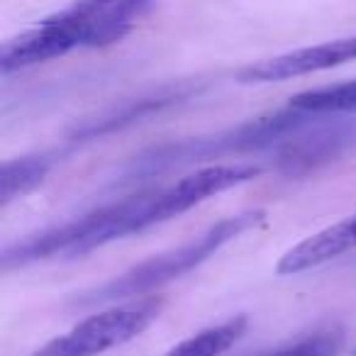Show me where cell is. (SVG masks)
<instances>
[{
  "label": "cell",
  "instance_id": "1",
  "mask_svg": "<svg viewBox=\"0 0 356 356\" xmlns=\"http://www.w3.org/2000/svg\"><path fill=\"white\" fill-rule=\"evenodd\" d=\"M261 173L264 168L257 163H215V166L198 168L188 176L178 178L171 186L127 195V198L95 208L64 225L8 244L3 249V268L13 271V268L30 266L37 261L83 257L115 239L139 234L154 225L168 222L178 215L188 213L203 200L225 193L234 186L249 184Z\"/></svg>",
  "mask_w": 356,
  "mask_h": 356
},
{
  "label": "cell",
  "instance_id": "2",
  "mask_svg": "<svg viewBox=\"0 0 356 356\" xmlns=\"http://www.w3.org/2000/svg\"><path fill=\"white\" fill-rule=\"evenodd\" d=\"M154 0H74L37 27L6 42L0 71L32 69L79 49H100L120 42L152 10Z\"/></svg>",
  "mask_w": 356,
  "mask_h": 356
},
{
  "label": "cell",
  "instance_id": "3",
  "mask_svg": "<svg viewBox=\"0 0 356 356\" xmlns=\"http://www.w3.org/2000/svg\"><path fill=\"white\" fill-rule=\"evenodd\" d=\"M264 218H266L264 210H247V213L220 220L218 225L208 227L195 239L171 249V252H166V254H159V257L149 259V261L139 264V266L129 268L122 276L103 283L100 288H93V291L83 293L81 298H76V302H81V305L124 302V300L149 296V293L156 291V288L166 286V283L176 281V278L186 276L188 271L198 268L200 264H205L210 257H215L225 244H229L232 239L242 237L247 229L264 222Z\"/></svg>",
  "mask_w": 356,
  "mask_h": 356
},
{
  "label": "cell",
  "instance_id": "4",
  "mask_svg": "<svg viewBox=\"0 0 356 356\" xmlns=\"http://www.w3.org/2000/svg\"><path fill=\"white\" fill-rule=\"evenodd\" d=\"M320 113H305L288 105L286 110L264 115V118L249 120L237 124L234 129L220 132L215 137L186 139V142L163 144L152 152H144L129 166V178L154 176V173L171 171V168L186 166V163L203 161L210 156L222 154H242V152H276L288 137L300 132L302 127L312 122Z\"/></svg>",
  "mask_w": 356,
  "mask_h": 356
},
{
  "label": "cell",
  "instance_id": "5",
  "mask_svg": "<svg viewBox=\"0 0 356 356\" xmlns=\"http://www.w3.org/2000/svg\"><path fill=\"white\" fill-rule=\"evenodd\" d=\"M161 307L163 300L156 296L118 302V305L79 322L66 334L47 341L30 356H100L142 334L159 317Z\"/></svg>",
  "mask_w": 356,
  "mask_h": 356
},
{
  "label": "cell",
  "instance_id": "6",
  "mask_svg": "<svg viewBox=\"0 0 356 356\" xmlns=\"http://www.w3.org/2000/svg\"><path fill=\"white\" fill-rule=\"evenodd\" d=\"M317 115L307 127L288 137L273 152V168L283 176H305L330 163L356 144V120Z\"/></svg>",
  "mask_w": 356,
  "mask_h": 356
},
{
  "label": "cell",
  "instance_id": "7",
  "mask_svg": "<svg viewBox=\"0 0 356 356\" xmlns=\"http://www.w3.org/2000/svg\"><path fill=\"white\" fill-rule=\"evenodd\" d=\"M354 59L356 35L344 37V40L322 42V44L305 47V49H296L288 51V54L273 56V59L249 64L237 74V81L239 83H276V81H288L298 79V76L334 69V66H341Z\"/></svg>",
  "mask_w": 356,
  "mask_h": 356
},
{
  "label": "cell",
  "instance_id": "8",
  "mask_svg": "<svg viewBox=\"0 0 356 356\" xmlns=\"http://www.w3.org/2000/svg\"><path fill=\"white\" fill-rule=\"evenodd\" d=\"M351 249H356V213L296 244L291 252L281 257L276 271L283 276L310 271V268L322 266L332 259L344 257Z\"/></svg>",
  "mask_w": 356,
  "mask_h": 356
},
{
  "label": "cell",
  "instance_id": "9",
  "mask_svg": "<svg viewBox=\"0 0 356 356\" xmlns=\"http://www.w3.org/2000/svg\"><path fill=\"white\" fill-rule=\"evenodd\" d=\"M247 327H249L247 315L229 317V320L220 322V325L205 327L198 334L188 337V339L176 344L163 356H222L229 346H234L242 339Z\"/></svg>",
  "mask_w": 356,
  "mask_h": 356
},
{
  "label": "cell",
  "instance_id": "10",
  "mask_svg": "<svg viewBox=\"0 0 356 356\" xmlns=\"http://www.w3.org/2000/svg\"><path fill=\"white\" fill-rule=\"evenodd\" d=\"M49 168L51 159L47 154L10 159V161L3 163V171H0V198H3V205L35 191L47 178Z\"/></svg>",
  "mask_w": 356,
  "mask_h": 356
},
{
  "label": "cell",
  "instance_id": "11",
  "mask_svg": "<svg viewBox=\"0 0 356 356\" xmlns=\"http://www.w3.org/2000/svg\"><path fill=\"white\" fill-rule=\"evenodd\" d=\"M291 108L305 110V113H320V115H344L356 113V79L344 81V83L322 86V88L302 90L293 95Z\"/></svg>",
  "mask_w": 356,
  "mask_h": 356
},
{
  "label": "cell",
  "instance_id": "12",
  "mask_svg": "<svg viewBox=\"0 0 356 356\" xmlns=\"http://www.w3.org/2000/svg\"><path fill=\"white\" fill-rule=\"evenodd\" d=\"M341 349H344V330L339 325H330L261 356H339Z\"/></svg>",
  "mask_w": 356,
  "mask_h": 356
}]
</instances>
